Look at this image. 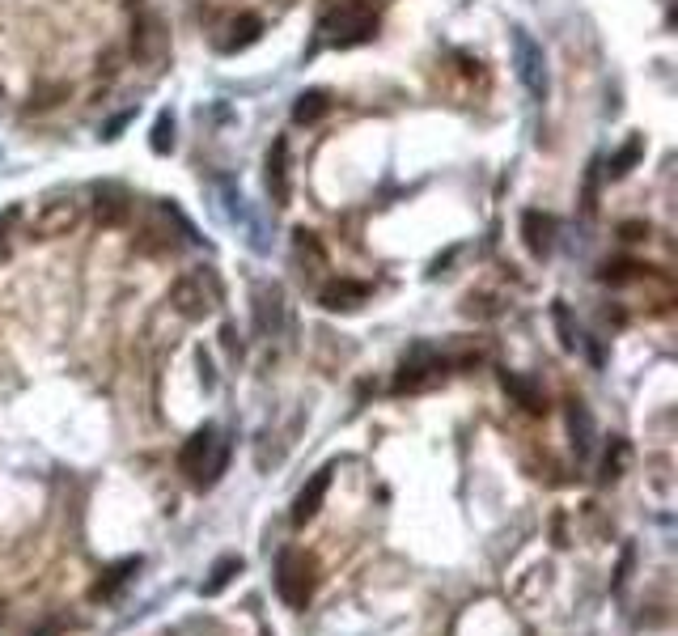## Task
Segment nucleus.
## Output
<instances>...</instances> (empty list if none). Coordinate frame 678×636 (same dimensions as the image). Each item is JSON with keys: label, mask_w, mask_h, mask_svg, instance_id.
Instances as JSON below:
<instances>
[{"label": "nucleus", "mask_w": 678, "mask_h": 636, "mask_svg": "<svg viewBox=\"0 0 678 636\" xmlns=\"http://www.w3.org/2000/svg\"><path fill=\"white\" fill-rule=\"evenodd\" d=\"M640 153H645V145H640V140L632 136L628 145H623V149L611 157V162H606V174H611V179H623V174H628V170L640 162Z\"/></svg>", "instance_id": "nucleus-21"}, {"label": "nucleus", "mask_w": 678, "mask_h": 636, "mask_svg": "<svg viewBox=\"0 0 678 636\" xmlns=\"http://www.w3.org/2000/svg\"><path fill=\"white\" fill-rule=\"evenodd\" d=\"M551 318H556L560 344H564V348H577V331H573V318H568V306H564V302H556V310H551Z\"/></svg>", "instance_id": "nucleus-23"}, {"label": "nucleus", "mask_w": 678, "mask_h": 636, "mask_svg": "<svg viewBox=\"0 0 678 636\" xmlns=\"http://www.w3.org/2000/svg\"><path fill=\"white\" fill-rule=\"evenodd\" d=\"M81 221V208L73 196H51L43 200V208L34 212V221H30V238H60L68 234V229H77Z\"/></svg>", "instance_id": "nucleus-5"}, {"label": "nucleus", "mask_w": 678, "mask_h": 636, "mask_svg": "<svg viewBox=\"0 0 678 636\" xmlns=\"http://www.w3.org/2000/svg\"><path fill=\"white\" fill-rule=\"evenodd\" d=\"M17 221V208H9L5 217H0V259H5V251H9V225Z\"/></svg>", "instance_id": "nucleus-28"}, {"label": "nucleus", "mask_w": 678, "mask_h": 636, "mask_svg": "<svg viewBox=\"0 0 678 636\" xmlns=\"http://www.w3.org/2000/svg\"><path fill=\"white\" fill-rule=\"evenodd\" d=\"M619 238H623V242H640V238H649V225H640V221H623V225H619Z\"/></svg>", "instance_id": "nucleus-26"}, {"label": "nucleus", "mask_w": 678, "mask_h": 636, "mask_svg": "<svg viewBox=\"0 0 678 636\" xmlns=\"http://www.w3.org/2000/svg\"><path fill=\"white\" fill-rule=\"evenodd\" d=\"M628 458H632L628 441H623V437H611V450H606V458H602V475H598V480H602V484L619 480L623 467H628Z\"/></svg>", "instance_id": "nucleus-19"}, {"label": "nucleus", "mask_w": 678, "mask_h": 636, "mask_svg": "<svg viewBox=\"0 0 678 636\" xmlns=\"http://www.w3.org/2000/svg\"><path fill=\"white\" fill-rule=\"evenodd\" d=\"M437 374H445V361H441L428 344H416V348L403 357V365H399L395 395H416V391H424V386L433 382Z\"/></svg>", "instance_id": "nucleus-4"}, {"label": "nucleus", "mask_w": 678, "mask_h": 636, "mask_svg": "<svg viewBox=\"0 0 678 636\" xmlns=\"http://www.w3.org/2000/svg\"><path fill=\"white\" fill-rule=\"evenodd\" d=\"M331 475H335V467L314 471V475H310V484L297 492V501H293V526H306V522L318 514V509H323L327 488H331Z\"/></svg>", "instance_id": "nucleus-8"}, {"label": "nucleus", "mask_w": 678, "mask_h": 636, "mask_svg": "<svg viewBox=\"0 0 678 636\" xmlns=\"http://www.w3.org/2000/svg\"><path fill=\"white\" fill-rule=\"evenodd\" d=\"M0 102H5V85H0Z\"/></svg>", "instance_id": "nucleus-30"}, {"label": "nucleus", "mask_w": 678, "mask_h": 636, "mask_svg": "<svg viewBox=\"0 0 678 636\" xmlns=\"http://www.w3.org/2000/svg\"><path fill=\"white\" fill-rule=\"evenodd\" d=\"M501 386H505V391H509L517 403H522L526 412H534V416H539V412H547V403H543V395H539V386H534V382H526L522 374H505V378H501Z\"/></svg>", "instance_id": "nucleus-16"}, {"label": "nucleus", "mask_w": 678, "mask_h": 636, "mask_svg": "<svg viewBox=\"0 0 678 636\" xmlns=\"http://www.w3.org/2000/svg\"><path fill=\"white\" fill-rule=\"evenodd\" d=\"M170 149H174V119L170 111H162L153 123V153H170Z\"/></svg>", "instance_id": "nucleus-22"}, {"label": "nucleus", "mask_w": 678, "mask_h": 636, "mask_svg": "<svg viewBox=\"0 0 678 636\" xmlns=\"http://www.w3.org/2000/svg\"><path fill=\"white\" fill-rule=\"evenodd\" d=\"M162 47H166L162 17L157 13H136V22H132V56L140 64H153L157 56H162Z\"/></svg>", "instance_id": "nucleus-7"}, {"label": "nucleus", "mask_w": 678, "mask_h": 636, "mask_svg": "<svg viewBox=\"0 0 678 636\" xmlns=\"http://www.w3.org/2000/svg\"><path fill=\"white\" fill-rule=\"evenodd\" d=\"M200 374H204V386H212V361L204 357V352H200Z\"/></svg>", "instance_id": "nucleus-29"}, {"label": "nucleus", "mask_w": 678, "mask_h": 636, "mask_svg": "<svg viewBox=\"0 0 678 636\" xmlns=\"http://www.w3.org/2000/svg\"><path fill=\"white\" fill-rule=\"evenodd\" d=\"M259 30H263V22H259V17H251V13H246V17H238V22H234V26H229V39H225V51L251 47V43L259 39Z\"/></svg>", "instance_id": "nucleus-20"}, {"label": "nucleus", "mask_w": 678, "mask_h": 636, "mask_svg": "<svg viewBox=\"0 0 678 636\" xmlns=\"http://www.w3.org/2000/svg\"><path fill=\"white\" fill-rule=\"evenodd\" d=\"M513 64H517V77H522L526 94L543 98L547 94V56L526 30H513Z\"/></svg>", "instance_id": "nucleus-3"}, {"label": "nucleus", "mask_w": 678, "mask_h": 636, "mask_svg": "<svg viewBox=\"0 0 678 636\" xmlns=\"http://www.w3.org/2000/svg\"><path fill=\"white\" fill-rule=\"evenodd\" d=\"M327 111H331V94L327 90H306L293 102V123H318Z\"/></svg>", "instance_id": "nucleus-15"}, {"label": "nucleus", "mask_w": 678, "mask_h": 636, "mask_svg": "<svg viewBox=\"0 0 678 636\" xmlns=\"http://www.w3.org/2000/svg\"><path fill=\"white\" fill-rule=\"evenodd\" d=\"M318 590V564L306 552H280L276 560V594L289 607H310V598Z\"/></svg>", "instance_id": "nucleus-2"}, {"label": "nucleus", "mask_w": 678, "mask_h": 636, "mask_svg": "<svg viewBox=\"0 0 678 636\" xmlns=\"http://www.w3.org/2000/svg\"><path fill=\"white\" fill-rule=\"evenodd\" d=\"M0 620H5V607H0Z\"/></svg>", "instance_id": "nucleus-31"}, {"label": "nucleus", "mask_w": 678, "mask_h": 636, "mask_svg": "<svg viewBox=\"0 0 678 636\" xmlns=\"http://www.w3.org/2000/svg\"><path fill=\"white\" fill-rule=\"evenodd\" d=\"M132 115H136V111H123V115H115V119H111V123H106V128H102V140H115V136H119V132H123V128H128V123H132Z\"/></svg>", "instance_id": "nucleus-27"}, {"label": "nucleus", "mask_w": 678, "mask_h": 636, "mask_svg": "<svg viewBox=\"0 0 678 636\" xmlns=\"http://www.w3.org/2000/svg\"><path fill=\"white\" fill-rule=\"evenodd\" d=\"M267 196L276 204H289V140H276L267 149Z\"/></svg>", "instance_id": "nucleus-10"}, {"label": "nucleus", "mask_w": 678, "mask_h": 636, "mask_svg": "<svg viewBox=\"0 0 678 636\" xmlns=\"http://www.w3.org/2000/svg\"><path fill=\"white\" fill-rule=\"evenodd\" d=\"M365 297H369V285H361V280H331V285L318 293V302L327 310H361Z\"/></svg>", "instance_id": "nucleus-11"}, {"label": "nucleus", "mask_w": 678, "mask_h": 636, "mask_svg": "<svg viewBox=\"0 0 678 636\" xmlns=\"http://www.w3.org/2000/svg\"><path fill=\"white\" fill-rule=\"evenodd\" d=\"M136 573H140V556H123V560H115L111 569H102L98 581L89 586V598H94V603H106V598H115Z\"/></svg>", "instance_id": "nucleus-9"}, {"label": "nucleus", "mask_w": 678, "mask_h": 636, "mask_svg": "<svg viewBox=\"0 0 678 636\" xmlns=\"http://www.w3.org/2000/svg\"><path fill=\"white\" fill-rule=\"evenodd\" d=\"M64 98H68L64 85H47V90H39V94L30 98V106H39V111H51V106H60Z\"/></svg>", "instance_id": "nucleus-24"}, {"label": "nucleus", "mask_w": 678, "mask_h": 636, "mask_svg": "<svg viewBox=\"0 0 678 636\" xmlns=\"http://www.w3.org/2000/svg\"><path fill=\"white\" fill-rule=\"evenodd\" d=\"M212 302H217V293L204 285V276H183V280H174V289H170V306H178L183 318H204L212 310Z\"/></svg>", "instance_id": "nucleus-6"}, {"label": "nucleus", "mask_w": 678, "mask_h": 636, "mask_svg": "<svg viewBox=\"0 0 678 636\" xmlns=\"http://www.w3.org/2000/svg\"><path fill=\"white\" fill-rule=\"evenodd\" d=\"M632 272H645V268H636V263L619 259V263H606V268H602V280H628Z\"/></svg>", "instance_id": "nucleus-25"}, {"label": "nucleus", "mask_w": 678, "mask_h": 636, "mask_svg": "<svg viewBox=\"0 0 678 636\" xmlns=\"http://www.w3.org/2000/svg\"><path fill=\"white\" fill-rule=\"evenodd\" d=\"M238 573H242V556H221L217 564H212V573H208V581L200 586V594H204V598L221 594V590H225V586H229V581H234Z\"/></svg>", "instance_id": "nucleus-18"}, {"label": "nucleus", "mask_w": 678, "mask_h": 636, "mask_svg": "<svg viewBox=\"0 0 678 636\" xmlns=\"http://www.w3.org/2000/svg\"><path fill=\"white\" fill-rule=\"evenodd\" d=\"M255 323H259V331L267 335V331H280L284 327V297H280V289L272 285V289H255Z\"/></svg>", "instance_id": "nucleus-13"}, {"label": "nucleus", "mask_w": 678, "mask_h": 636, "mask_svg": "<svg viewBox=\"0 0 678 636\" xmlns=\"http://www.w3.org/2000/svg\"><path fill=\"white\" fill-rule=\"evenodd\" d=\"M522 238L530 246V255H547L551 238H556V221L543 217V212H526V217H522Z\"/></svg>", "instance_id": "nucleus-14"}, {"label": "nucleus", "mask_w": 678, "mask_h": 636, "mask_svg": "<svg viewBox=\"0 0 678 636\" xmlns=\"http://www.w3.org/2000/svg\"><path fill=\"white\" fill-rule=\"evenodd\" d=\"M94 217H98V225H106V229H119L123 221L132 217V204H128V196H123L119 187H98Z\"/></svg>", "instance_id": "nucleus-12"}, {"label": "nucleus", "mask_w": 678, "mask_h": 636, "mask_svg": "<svg viewBox=\"0 0 678 636\" xmlns=\"http://www.w3.org/2000/svg\"><path fill=\"white\" fill-rule=\"evenodd\" d=\"M178 467H183V475L195 488L217 484L225 475V467H229V441L221 437V429H212V424L195 429L191 441L183 446V454H178Z\"/></svg>", "instance_id": "nucleus-1"}, {"label": "nucleus", "mask_w": 678, "mask_h": 636, "mask_svg": "<svg viewBox=\"0 0 678 636\" xmlns=\"http://www.w3.org/2000/svg\"><path fill=\"white\" fill-rule=\"evenodd\" d=\"M568 433H573V446L581 458L594 450V416L585 412L581 403H573V412H568Z\"/></svg>", "instance_id": "nucleus-17"}]
</instances>
